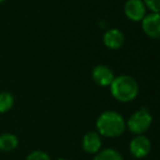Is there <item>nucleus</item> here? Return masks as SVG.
<instances>
[{
  "label": "nucleus",
  "instance_id": "f257e3e1",
  "mask_svg": "<svg viewBox=\"0 0 160 160\" xmlns=\"http://www.w3.org/2000/svg\"><path fill=\"white\" fill-rule=\"evenodd\" d=\"M97 132L101 136L109 138L120 137L126 129V121L116 111H104L96 122Z\"/></svg>",
  "mask_w": 160,
  "mask_h": 160
},
{
  "label": "nucleus",
  "instance_id": "9b49d317",
  "mask_svg": "<svg viewBox=\"0 0 160 160\" xmlns=\"http://www.w3.org/2000/svg\"><path fill=\"white\" fill-rule=\"evenodd\" d=\"M93 160H123V157L116 149L105 148L96 153Z\"/></svg>",
  "mask_w": 160,
  "mask_h": 160
},
{
  "label": "nucleus",
  "instance_id": "7ed1b4c3",
  "mask_svg": "<svg viewBox=\"0 0 160 160\" xmlns=\"http://www.w3.org/2000/svg\"><path fill=\"white\" fill-rule=\"evenodd\" d=\"M152 123V116L150 112L146 108L137 110L134 112L128 120L126 121V128L134 135H140L144 134L151 126Z\"/></svg>",
  "mask_w": 160,
  "mask_h": 160
},
{
  "label": "nucleus",
  "instance_id": "6e6552de",
  "mask_svg": "<svg viewBox=\"0 0 160 160\" xmlns=\"http://www.w3.org/2000/svg\"><path fill=\"white\" fill-rule=\"evenodd\" d=\"M81 146H82L85 152L90 153V155H96L99 150H101V146H102L101 135L96 131L88 132L83 136Z\"/></svg>",
  "mask_w": 160,
  "mask_h": 160
},
{
  "label": "nucleus",
  "instance_id": "0eeeda50",
  "mask_svg": "<svg viewBox=\"0 0 160 160\" xmlns=\"http://www.w3.org/2000/svg\"><path fill=\"white\" fill-rule=\"evenodd\" d=\"M91 76L94 82L101 87H110L114 77H115L112 69L105 65H97L92 69Z\"/></svg>",
  "mask_w": 160,
  "mask_h": 160
},
{
  "label": "nucleus",
  "instance_id": "20e7f679",
  "mask_svg": "<svg viewBox=\"0 0 160 160\" xmlns=\"http://www.w3.org/2000/svg\"><path fill=\"white\" fill-rule=\"evenodd\" d=\"M128 149L131 155L136 159H142L151 150V142L144 134L135 135V137L131 140L128 145Z\"/></svg>",
  "mask_w": 160,
  "mask_h": 160
},
{
  "label": "nucleus",
  "instance_id": "9d476101",
  "mask_svg": "<svg viewBox=\"0 0 160 160\" xmlns=\"http://www.w3.org/2000/svg\"><path fill=\"white\" fill-rule=\"evenodd\" d=\"M19 139L14 134L3 133L0 135V150L9 152L18 147Z\"/></svg>",
  "mask_w": 160,
  "mask_h": 160
},
{
  "label": "nucleus",
  "instance_id": "f8f14e48",
  "mask_svg": "<svg viewBox=\"0 0 160 160\" xmlns=\"http://www.w3.org/2000/svg\"><path fill=\"white\" fill-rule=\"evenodd\" d=\"M14 104V98L10 92L2 91L0 92V113H6Z\"/></svg>",
  "mask_w": 160,
  "mask_h": 160
},
{
  "label": "nucleus",
  "instance_id": "39448f33",
  "mask_svg": "<svg viewBox=\"0 0 160 160\" xmlns=\"http://www.w3.org/2000/svg\"><path fill=\"white\" fill-rule=\"evenodd\" d=\"M142 28L144 33L148 38L158 40L160 38V14L150 12L146 14L142 21Z\"/></svg>",
  "mask_w": 160,
  "mask_h": 160
},
{
  "label": "nucleus",
  "instance_id": "dca6fc26",
  "mask_svg": "<svg viewBox=\"0 0 160 160\" xmlns=\"http://www.w3.org/2000/svg\"><path fill=\"white\" fill-rule=\"evenodd\" d=\"M6 0H0V3H2V2H5Z\"/></svg>",
  "mask_w": 160,
  "mask_h": 160
},
{
  "label": "nucleus",
  "instance_id": "f03ea898",
  "mask_svg": "<svg viewBox=\"0 0 160 160\" xmlns=\"http://www.w3.org/2000/svg\"><path fill=\"white\" fill-rule=\"evenodd\" d=\"M110 91L115 100L120 102H131L135 100L139 92L137 81L128 75H120L114 77L110 85Z\"/></svg>",
  "mask_w": 160,
  "mask_h": 160
},
{
  "label": "nucleus",
  "instance_id": "4468645a",
  "mask_svg": "<svg viewBox=\"0 0 160 160\" xmlns=\"http://www.w3.org/2000/svg\"><path fill=\"white\" fill-rule=\"evenodd\" d=\"M146 9H149L151 12L159 13L160 11V0H142Z\"/></svg>",
  "mask_w": 160,
  "mask_h": 160
},
{
  "label": "nucleus",
  "instance_id": "1a4fd4ad",
  "mask_svg": "<svg viewBox=\"0 0 160 160\" xmlns=\"http://www.w3.org/2000/svg\"><path fill=\"white\" fill-rule=\"evenodd\" d=\"M125 36L118 29H110L103 34V44L110 49H118L123 46Z\"/></svg>",
  "mask_w": 160,
  "mask_h": 160
},
{
  "label": "nucleus",
  "instance_id": "2eb2a0df",
  "mask_svg": "<svg viewBox=\"0 0 160 160\" xmlns=\"http://www.w3.org/2000/svg\"><path fill=\"white\" fill-rule=\"evenodd\" d=\"M56 160H67V159H64V158H58V159H56Z\"/></svg>",
  "mask_w": 160,
  "mask_h": 160
},
{
  "label": "nucleus",
  "instance_id": "ddd939ff",
  "mask_svg": "<svg viewBox=\"0 0 160 160\" xmlns=\"http://www.w3.org/2000/svg\"><path fill=\"white\" fill-rule=\"evenodd\" d=\"M25 160H51V157L43 150H33L27 156Z\"/></svg>",
  "mask_w": 160,
  "mask_h": 160
},
{
  "label": "nucleus",
  "instance_id": "423d86ee",
  "mask_svg": "<svg viewBox=\"0 0 160 160\" xmlns=\"http://www.w3.org/2000/svg\"><path fill=\"white\" fill-rule=\"evenodd\" d=\"M146 7L142 0H127L124 5V13L131 21L139 22L146 16Z\"/></svg>",
  "mask_w": 160,
  "mask_h": 160
}]
</instances>
